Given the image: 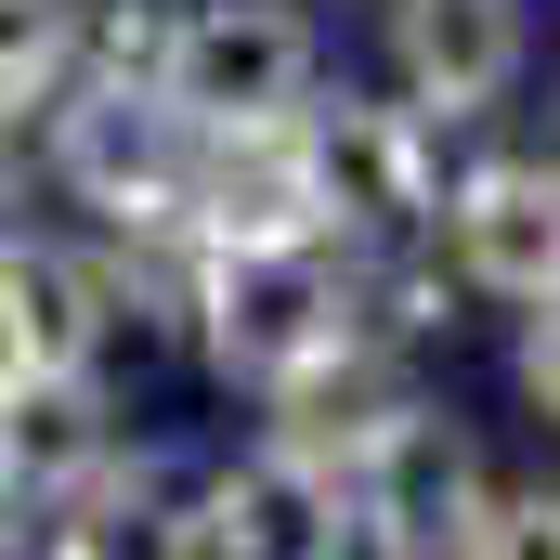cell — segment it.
<instances>
[{
  "label": "cell",
  "mask_w": 560,
  "mask_h": 560,
  "mask_svg": "<svg viewBox=\"0 0 560 560\" xmlns=\"http://www.w3.org/2000/svg\"><path fill=\"white\" fill-rule=\"evenodd\" d=\"M196 352L235 378V392H287L300 365L352 352V287L326 248H248L209 275V313H196Z\"/></svg>",
  "instance_id": "cell-1"
},
{
  "label": "cell",
  "mask_w": 560,
  "mask_h": 560,
  "mask_svg": "<svg viewBox=\"0 0 560 560\" xmlns=\"http://www.w3.org/2000/svg\"><path fill=\"white\" fill-rule=\"evenodd\" d=\"M170 105L183 131H261L313 105L300 0H170Z\"/></svg>",
  "instance_id": "cell-2"
},
{
  "label": "cell",
  "mask_w": 560,
  "mask_h": 560,
  "mask_svg": "<svg viewBox=\"0 0 560 560\" xmlns=\"http://www.w3.org/2000/svg\"><path fill=\"white\" fill-rule=\"evenodd\" d=\"M300 143H313V183H326V222L339 248H378V235H430L443 183H430V118L392 92H339V105H300Z\"/></svg>",
  "instance_id": "cell-3"
},
{
  "label": "cell",
  "mask_w": 560,
  "mask_h": 560,
  "mask_svg": "<svg viewBox=\"0 0 560 560\" xmlns=\"http://www.w3.org/2000/svg\"><path fill=\"white\" fill-rule=\"evenodd\" d=\"M183 209H196V235H209L222 261H248V248H326V235H339V222H326V183H313L300 118H261V131H196V156H183Z\"/></svg>",
  "instance_id": "cell-4"
},
{
  "label": "cell",
  "mask_w": 560,
  "mask_h": 560,
  "mask_svg": "<svg viewBox=\"0 0 560 560\" xmlns=\"http://www.w3.org/2000/svg\"><path fill=\"white\" fill-rule=\"evenodd\" d=\"M430 235H443L456 287L535 313V300H560V170L548 156H482V170H456L443 209H430Z\"/></svg>",
  "instance_id": "cell-5"
},
{
  "label": "cell",
  "mask_w": 560,
  "mask_h": 560,
  "mask_svg": "<svg viewBox=\"0 0 560 560\" xmlns=\"http://www.w3.org/2000/svg\"><path fill=\"white\" fill-rule=\"evenodd\" d=\"M482 509H495L482 443L443 418V405H405V418H392V443L365 456V482H352V522H378L405 560H469Z\"/></svg>",
  "instance_id": "cell-6"
},
{
  "label": "cell",
  "mask_w": 560,
  "mask_h": 560,
  "mask_svg": "<svg viewBox=\"0 0 560 560\" xmlns=\"http://www.w3.org/2000/svg\"><path fill=\"white\" fill-rule=\"evenodd\" d=\"M522 52H535L522 0H392V92L418 105L430 131L495 118L522 92Z\"/></svg>",
  "instance_id": "cell-7"
},
{
  "label": "cell",
  "mask_w": 560,
  "mask_h": 560,
  "mask_svg": "<svg viewBox=\"0 0 560 560\" xmlns=\"http://www.w3.org/2000/svg\"><path fill=\"white\" fill-rule=\"evenodd\" d=\"M261 405H275V430H261V456H275V469H300L313 495H339V509H352L365 456L392 443V418H405L418 392H405V378H392V365H378V352L352 339V352L300 365V378H287V392H261Z\"/></svg>",
  "instance_id": "cell-8"
},
{
  "label": "cell",
  "mask_w": 560,
  "mask_h": 560,
  "mask_svg": "<svg viewBox=\"0 0 560 560\" xmlns=\"http://www.w3.org/2000/svg\"><path fill=\"white\" fill-rule=\"evenodd\" d=\"M339 522V495H313L275 456H222L183 482V560H313Z\"/></svg>",
  "instance_id": "cell-9"
},
{
  "label": "cell",
  "mask_w": 560,
  "mask_h": 560,
  "mask_svg": "<svg viewBox=\"0 0 560 560\" xmlns=\"http://www.w3.org/2000/svg\"><path fill=\"white\" fill-rule=\"evenodd\" d=\"M0 287H13V326H26V365L39 378H92L105 365V339L131 326L118 313V287H105V248H0Z\"/></svg>",
  "instance_id": "cell-10"
},
{
  "label": "cell",
  "mask_w": 560,
  "mask_h": 560,
  "mask_svg": "<svg viewBox=\"0 0 560 560\" xmlns=\"http://www.w3.org/2000/svg\"><path fill=\"white\" fill-rule=\"evenodd\" d=\"M105 456H118V418H105L92 378H26V392L0 405V469H13V495H39V509H66Z\"/></svg>",
  "instance_id": "cell-11"
},
{
  "label": "cell",
  "mask_w": 560,
  "mask_h": 560,
  "mask_svg": "<svg viewBox=\"0 0 560 560\" xmlns=\"http://www.w3.org/2000/svg\"><path fill=\"white\" fill-rule=\"evenodd\" d=\"M66 52H79V0H0V105L52 92Z\"/></svg>",
  "instance_id": "cell-12"
},
{
  "label": "cell",
  "mask_w": 560,
  "mask_h": 560,
  "mask_svg": "<svg viewBox=\"0 0 560 560\" xmlns=\"http://www.w3.org/2000/svg\"><path fill=\"white\" fill-rule=\"evenodd\" d=\"M469 560H560V482H495Z\"/></svg>",
  "instance_id": "cell-13"
},
{
  "label": "cell",
  "mask_w": 560,
  "mask_h": 560,
  "mask_svg": "<svg viewBox=\"0 0 560 560\" xmlns=\"http://www.w3.org/2000/svg\"><path fill=\"white\" fill-rule=\"evenodd\" d=\"M509 378H522V405L560 430V300H535V313H522V352H509Z\"/></svg>",
  "instance_id": "cell-14"
},
{
  "label": "cell",
  "mask_w": 560,
  "mask_h": 560,
  "mask_svg": "<svg viewBox=\"0 0 560 560\" xmlns=\"http://www.w3.org/2000/svg\"><path fill=\"white\" fill-rule=\"evenodd\" d=\"M313 560H405V548H392L378 522H352V509H339V522H326V548H313Z\"/></svg>",
  "instance_id": "cell-15"
},
{
  "label": "cell",
  "mask_w": 560,
  "mask_h": 560,
  "mask_svg": "<svg viewBox=\"0 0 560 560\" xmlns=\"http://www.w3.org/2000/svg\"><path fill=\"white\" fill-rule=\"evenodd\" d=\"M26 378H39V365H26V326H13V287H0V405H13Z\"/></svg>",
  "instance_id": "cell-16"
},
{
  "label": "cell",
  "mask_w": 560,
  "mask_h": 560,
  "mask_svg": "<svg viewBox=\"0 0 560 560\" xmlns=\"http://www.w3.org/2000/svg\"><path fill=\"white\" fill-rule=\"evenodd\" d=\"M0 209H13V143H0Z\"/></svg>",
  "instance_id": "cell-17"
},
{
  "label": "cell",
  "mask_w": 560,
  "mask_h": 560,
  "mask_svg": "<svg viewBox=\"0 0 560 560\" xmlns=\"http://www.w3.org/2000/svg\"><path fill=\"white\" fill-rule=\"evenodd\" d=\"M39 560H92V548H66V535H52V548H39Z\"/></svg>",
  "instance_id": "cell-18"
}]
</instances>
